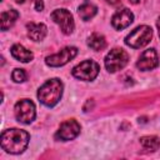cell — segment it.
Wrapping results in <instances>:
<instances>
[{"instance_id":"1","label":"cell","mask_w":160,"mask_h":160,"mask_svg":"<svg viewBox=\"0 0 160 160\" xmlns=\"http://www.w3.org/2000/svg\"><path fill=\"white\" fill-rule=\"evenodd\" d=\"M30 135L22 129H8L1 132V148L10 154H20L29 145Z\"/></svg>"},{"instance_id":"2","label":"cell","mask_w":160,"mask_h":160,"mask_svg":"<svg viewBox=\"0 0 160 160\" xmlns=\"http://www.w3.org/2000/svg\"><path fill=\"white\" fill-rule=\"evenodd\" d=\"M61 95H62V82L56 78L48 80L38 90L39 101L48 108L55 106L61 99Z\"/></svg>"},{"instance_id":"3","label":"cell","mask_w":160,"mask_h":160,"mask_svg":"<svg viewBox=\"0 0 160 160\" xmlns=\"http://www.w3.org/2000/svg\"><path fill=\"white\" fill-rule=\"evenodd\" d=\"M152 38V30L148 25H140L135 28L126 38H125V44L132 49H140L146 46Z\"/></svg>"},{"instance_id":"4","label":"cell","mask_w":160,"mask_h":160,"mask_svg":"<svg viewBox=\"0 0 160 160\" xmlns=\"http://www.w3.org/2000/svg\"><path fill=\"white\" fill-rule=\"evenodd\" d=\"M129 61V54L120 48H115L108 52L105 56V68L109 72H115L118 70H121L122 68L126 66Z\"/></svg>"},{"instance_id":"5","label":"cell","mask_w":160,"mask_h":160,"mask_svg":"<svg viewBox=\"0 0 160 160\" xmlns=\"http://www.w3.org/2000/svg\"><path fill=\"white\" fill-rule=\"evenodd\" d=\"M100 71V66L96 61L94 60H84L80 64H78L76 66H74L71 74L74 78L79 79V80H84V81H91L94 80Z\"/></svg>"},{"instance_id":"6","label":"cell","mask_w":160,"mask_h":160,"mask_svg":"<svg viewBox=\"0 0 160 160\" xmlns=\"http://www.w3.org/2000/svg\"><path fill=\"white\" fill-rule=\"evenodd\" d=\"M14 114L18 121L22 124H30L36 116L35 104L30 99H21L14 106Z\"/></svg>"},{"instance_id":"7","label":"cell","mask_w":160,"mask_h":160,"mask_svg":"<svg viewBox=\"0 0 160 160\" xmlns=\"http://www.w3.org/2000/svg\"><path fill=\"white\" fill-rule=\"evenodd\" d=\"M51 19L54 20V22H56L61 30L62 34L65 35H70L74 31L75 28V22H74V18L71 15V12L66 9H56L51 12Z\"/></svg>"},{"instance_id":"8","label":"cell","mask_w":160,"mask_h":160,"mask_svg":"<svg viewBox=\"0 0 160 160\" xmlns=\"http://www.w3.org/2000/svg\"><path fill=\"white\" fill-rule=\"evenodd\" d=\"M78 54V49L75 46H66L61 49L59 52L52 54L45 59V64L51 68H58L68 64L71 59H74Z\"/></svg>"},{"instance_id":"9","label":"cell","mask_w":160,"mask_h":160,"mask_svg":"<svg viewBox=\"0 0 160 160\" xmlns=\"http://www.w3.org/2000/svg\"><path fill=\"white\" fill-rule=\"evenodd\" d=\"M79 134H80V124L75 119H70V120L61 122L59 130L55 134V138L56 140L69 141V140L75 139Z\"/></svg>"},{"instance_id":"10","label":"cell","mask_w":160,"mask_h":160,"mask_svg":"<svg viewBox=\"0 0 160 160\" xmlns=\"http://www.w3.org/2000/svg\"><path fill=\"white\" fill-rule=\"evenodd\" d=\"M159 66V58L155 49H146L141 52L139 60L136 61V68L141 71L152 70Z\"/></svg>"},{"instance_id":"11","label":"cell","mask_w":160,"mask_h":160,"mask_svg":"<svg viewBox=\"0 0 160 160\" xmlns=\"http://www.w3.org/2000/svg\"><path fill=\"white\" fill-rule=\"evenodd\" d=\"M132 21H134V14L126 8H122V9L118 10L111 18V25L116 30L126 29L128 26H130V24Z\"/></svg>"},{"instance_id":"12","label":"cell","mask_w":160,"mask_h":160,"mask_svg":"<svg viewBox=\"0 0 160 160\" xmlns=\"http://www.w3.org/2000/svg\"><path fill=\"white\" fill-rule=\"evenodd\" d=\"M28 36L34 41H41L48 32V28L42 22H29L26 25Z\"/></svg>"},{"instance_id":"13","label":"cell","mask_w":160,"mask_h":160,"mask_svg":"<svg viewBox=\"0 0 160 160\" xmlns=\"http://www.w3.org/2000/svg\"><path fill=\"white\" fill-rule=\"evenodd\" d=\"M10 52H11V56L14 59H16L18 61H21V62H29L34 58V54L20 44L12 45L10 49Z\"/></svg>"},{"instance_id":"14","label":"cell","mask_w":160,"mask_h":160,"mask_svg":"<svg viewBox=\"0 0 160 160\" xmlns=\"http://www.w3.org/2000/svg\"><path fill=\"white\" fill-rule=\"evenodd\" d=\"M19 18V12L15 10V9H10V10H6V11H2L1 12V30L2 31H6L8 29H10L15 21L18 20Z\"/></svg>"},{"instance_id":"15","label":"cell","mask_w":160,"mask_h":160,"mask_svg":"<svg viewBox=\"0 0 160 160\" xmlns=\"http://www.w3.org/2000/svg\"><path fill=\"white\" fill-rule=\"evenodd\" d=\"M96 12H98V8L91 2H84L78 9V14L84 21H88V20L92 19L96 15Z\"/></svg>"},{"instance_id":"16","label":"cell","mask_w":160,"mask_h":160,"mask_svg":"<svg viewBox=\"0 0 160 160\" xmlns=\"http://www.w3.org/2000/svg\"><path fill=\"white\" fill-rule=\"evenodd\" d=\"M88 45L95 51H101L106 46V40H105L104 35H101L99 32H92L88 39Z\"/></svg>"},{"instance_id":"17","label":"cell","mask_w":160,"mask_h":160,"mask_svg":"<svg viewBox=\"0 0 160 160\" xmlns=\"http://www.w3.org/2000/svg\"><path fill=\"white\" fill-rule=\"evenodd\" d=\"M140 144L148 151H155L160 148V140L158 136H154V135H148V136L140 138Z\"/></svg>"},{"instance_id":"18","label":"cell","mask_w":160,"mask_h":160,"mask_svg":"<svg viewBox=\"0 0 160 160\" xmlns=\"http://www.w3.org/2000/svg\"><path fill=\"white\" fill-rule=\"evenodd\" d=\"M11 78L15 82H22L26 80V72L24 69H14L11 72Z\"/></svg>"},{"instance_id":"19","label":"cell","mask_w":160,"mask_h":160,"mask_svg":"<svg viewBox=\"0 0 160 160\" xmlns=\"http://www.w3.org/2000/svg\"><path fill=\"white\" fill-rule=\"evenodd\" d=\"M35 9H36L38 11H41V10L44 9V2H42V0H35Z\"/></svg>"},{"instance_id":"20","label":"cell","mask_w":160,"mask_h":160,"mask_svg":"<svg viewBox=\"0 0 160 160\" xmlns=\"http://www.w3.org/2000/svg\"><path fill=\"white\" fill-rule=\"evenodd\" d=\"M106 2H109L110 5H119L121 2V0H105Z\"/></svg>"},{"instance_id":"21","label":"cell","mask_w":160,"mask_h":160,"mask_svg":"<svg viewBox=\"0 0 160 160\" xmlns=\"http://www.w3.org/2000/svg\"><path fill=\"white\" fill-rule=\"evenodd\" d=\"M156 26H158V32H159V38H160V18L156 21Z\"/></svg>"},{"instance_id":"22","label":"cell","mask_w":160,"mask_h":160,"mask_svg":"<svg viewBox=\"0 0 160 160\" xmlns=\"http://www.w3.org/2000/svg\"><path fill=\"white\" fill-rule=\"evenodd\" d=\"M129 1H130L131 4H138V2L140 1V0H129Z\"/></svg>"},{"instance_id":"23","label":"cell","mask_w":160,"mask_h":160,"mask_svg":"<svg viewBox=\"0 0 160 160\" xmlns=\"http://www.w3.org/2000/svg\"><path fill=\"white\" fill-rule=\"evenodd\" d=\"M15 1H16V2H18V4H22V2H24V1H25V0H15Z\"/></svg>"}]
</instances>
